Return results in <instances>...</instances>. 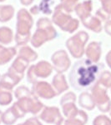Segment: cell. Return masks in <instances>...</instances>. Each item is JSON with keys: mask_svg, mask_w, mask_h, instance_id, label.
I'll list each match as a JSON object with an SVG mask.
<instances>
[{"mask_svg": "<svg viewBox=\"0 0 111 125\" xmlns=\"http://www.w3.org/2000/svg\"><path fill=\"white\" fill-rule=\"evenodd\" d=\"M98 73V66L90 60H79L74 63L70 72V84L77 90L85 89L96 80Z\"/></svg>", "mask_w": 111, "mask_h": 125, "instance_id": "1", "label": "cell"}]
</instances>
